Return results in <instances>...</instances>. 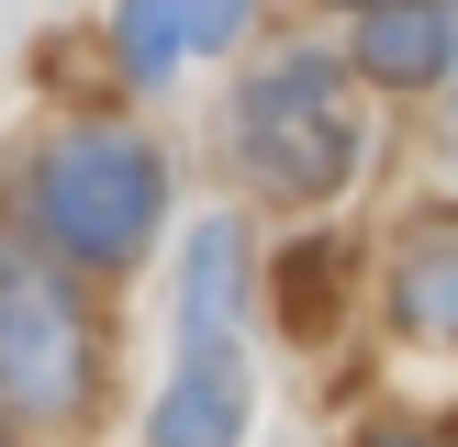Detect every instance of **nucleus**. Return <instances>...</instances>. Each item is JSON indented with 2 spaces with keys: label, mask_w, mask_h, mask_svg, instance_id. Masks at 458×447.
<instances>
[{
  "label": "nucleus",
  "mask_w": 458,
  "mask_h": 447,
  "mask_svg": "<svg viewBox=\"0 0 458 447\" xmlns=\"http://www.w3.org/2000/svg\"><path fill=\"white\" fill-rule=\"evenodd\" d=\"M157 201H168V168L123 123H67L34 156V235L79 268H134L157 235Z\"/></svg>",
  "instance_id": "nucleus-1"
},
{
  "label": "nucleus",
  "mask_w": 458,
  "mask_h": 447,
  "mask_svg": "<svg viewBox=\"0 0 458 447\" xmlns=\"http://www.w3.org/2000/svg\"><path fill=\"white\" fill-rule=\"evenodd\" d=\"M235 146H246V168H258L268 190H291V201L335 190V179H347V156H358L347 79H335L325 56H280L258 89H246V112H235Z\"/></svg>",
  "instance_id": "nucleus-2"
},
{
  "label": "nucleus",
  "mask_w": 458,
  "mask_h": 447,
  "mask_svg": "<svg viewBox=\"0 0 458 447\" xmlns=\"http://www.w3.org/2000/svg\"><path fill=\"white\" fill-rule=\"evenodd\" d=\"M0 402L22 414L89 402V313L45 257H0Z\"/></svg>",
  "instance_id": "nucleus-3"
},
{
  "label": "nucleus",
  "mask_w": 458,
  "mask_h": 447,
  "mask_svg": "<svg viewBox=\"0 0 458 447\" xmlns=\"http://www.w3.org/2000/svg\"><path fill=\"white\" fill-rule=\"evenodd\" d=\"M157 447H235L246 436V358L235 347H179V380L146 414Z\"/></svg>",
  "instance_id": "nucleus-4"
},
{
  "label": "nucleus",
  "mask_w": 458,
  "mask_h": 447,
  "mask_svg": "<svg viewBox=\"0 0 458 447\" xmlns=\"http://www.w3.org/2000/svg\"><path fill=\"white\" fill-rule=\"evenodd\" d=\"M235 280H246V235L235 224H191V268H179V347H235Z\"/></svg>",
  "instance_id": "nucleus-5"
},
{
  "label": "nucleus",
  "mask_w": 458,
  "mask_h": 447,
  "mask_svg": "<svg viewBox=\"0 0 458 447\" xmlns=\"http://www.w3.org/2000/svg\"><path fill=\"white\" fill-rule=\"evenodd\" d=\"M358 56H369L380 79H425V67L447 56V22H437V0H392V12H369Z\"/></svg>",
  "instance_id": "nucleus-6"
},
{
  "label": "nucleus",
  "mask_w": 458,
  "mask_h": 447,
  "mask_svg": "<svg viewBox=\"0 0 458 447\" xmlns=\"http://www.w3.org/2000/svg\"><path fill=\"white\" fill-rule=\"evenodd\" d=\"M112 45H123L134 79H168V56L191 45V0H123V34Z\"/></svg>",
  "instance_id": "nucleus-7"
},
{
  "label": "nucleus",
  "mask_w": 458,
  "mask_h": 447,
  "mask_svg": "<svg viewBox=\"0 0 458 447\" xmlns=\"http://www.w3.org/2000/svg\"><path fill=\"white\" fill-rule=\"evenodd\" d=\"M403 325L458 347V246H437V257H403Z\"/></svg>",
  "instance_id": "nucleus-8"
},
{
  "label": "nucleus",
  "mask_w": 458,
  "mask_h": 447,
  "mask_svg": "<svg viewBox=\"0 0 458 447\" xmlns=\"http://www.w3.org/2000/svg\"><path fill=\"white\" fill-rule=\"evenodd\" d=\"M235 22H246V0H191V45H235Z\"/></svg>",
  "instance_id": "nucleus-9"
},
{
  "label": "nucleus",
  "mask_w": 458,
  "mask_h": 447,
  "mask_svg": "<svg viewBox=\"0 0 458 447\" xmlns=\"http://www.w3.org/2000/svg\"><path fill=\"white\" fill-rule=\"evenodd\" d=\"M369 447H425V436H369Z\"/></svg>",
  "instance_id": "nucleus-10"
},
{
  "label": "nucleus",
  "mask_w": 458,
  "mask_h": 447,
  "mask_svg": "<svg viewBox=\"0 0 458 447\" xmlns=\"http://www.w3.org/2000/svg\"><path fill=\"white\" fill-rule=\"evenodd\" d=\"M358 12H392V0H358Z\"/></svg>",
  "instance_id": "nucleus-11"
},
{
  "label": "nucleus",
  "mask_w": 458,
  "mask_h": 447,
  "mask_svg": "<svg viewBox=\"0 0 458 447\" xmlns=\"http://www.w3.org/2000/svg\"><path fill=\"white\" fill-rule=\"evenodd\" d=\"M0 447H12V436H0Z\"/></svg>",
  "instance_id": "nucleus-12"
}]
</instances>
